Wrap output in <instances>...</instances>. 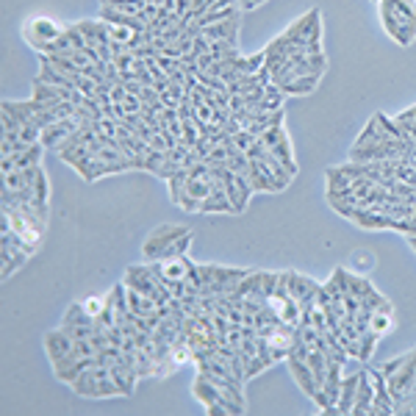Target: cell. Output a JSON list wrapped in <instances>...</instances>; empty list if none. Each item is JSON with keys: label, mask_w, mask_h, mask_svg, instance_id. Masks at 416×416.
Returning <instances> with one entry per match:
<instances>
[{"label": "cell", "mask_w": 416, "mask_h": 416, "mask_svg": "<svg viewBox=\"0 0 416 416\" xmlns=\"http://www.w3.org/2000/svg\"><path fill=\"white\" fill-rule=\"evenodd\" d=\"M42 167V164H39ZM39 167H28V170H11L3 175V189L6 192H20V189H33L36 186V175Z\"/></svg>", "instance_id": "13"}, {"label": "cell", "mask_w": 416, "mask_h": 416, "mask_svg": "<svg viewBox=\"0 0 416 416\" xmlns=\"http://www.w3.org/2000/svg\"><path fill=\"white\" fill-rule=\"evenodd\" d=\"M95 325V316L83 308V303H70V308L64 311V319H61V328H92Z\"/></svg>", "instance_id": "16"}, {"label": "cell", "mask_w": 416, "mask_h": 416, "mask_svg": "<svg viewBox=\"0 0 416 416\" xmlns=\"http://www.w3.org/2000/svg\"><path fill=\"white\" fill-rule=\"evenodd\" d=\"M383 31L402 48L416 39V0H378Z\"/></svg>", "instance_id": "1"}, {"label": "cell", "mask_w": 416, "mask_h": 416, "mask_svg": "<svg viewBox=\"0 0 416 416\" xmlns=\"http://www.w3.org/2000/svg\"><path fill=\"white\" fill-rule=\"evenodd\" d=\"M256 142H259V136H256V133H250L247 128H241L234 136V145L239 147V150H244V153H247V150H250V147H253Z\"/></svg>", "instance_id": "33"}, {"label": "cell", "mask_w": 416, "mask_h": 416, "mask_svg": "<svg viewBox=\"0 0 416 416\" xmlns=\"http://www.w3.org/2000/svg\"><path fill=\"white\" fill-rule=\"evenodd\" d=\"M372 288L375 286H372V281H369V278H355L353 272H347V291H350L353 297H358V300H361V297H366Z\"/></svg>", "instance_id": "29"}, {"label": "cell", "mask_w": 416, "mask_h": 416, "mask_svg": "<svg viewBox=\"0 0 416 416\" xmlns=\"http://www.w3.org/2000/svg\"><path fill=\"white\" fill-rule=\"evenodd\" d=\"M319 78H322V76L291 78V80H286V83H281V89H284V95H291V98H297V95H311L313 89L319 86Z\"/></svg>", "instance_id": "17"}, {"label": "cell", "mask_w": 416, "mask_h": 416, "mask_svg": "<svg viewBox=\"0 0 416 416\" xmlns=\"http://www.w3.org/2000/svg\"><path fill=\"white\" fill-rule=\"evenodd\" d=\"M358 308H366V311H380V308H391V303L378 291V288H372L366 297L358 300Z\"/></svg>", "instance_id": "28"}, {"label": "cell", "mask_w": 416, "mask_h": 416, "mask_svg": "<svg viewBox=\"0 0 416 416\" xmlns=\"http://www.w3.org/2000/svg\"><path fill=\"white\" fill-rule=\"evenodd\" d=\"M236 3H239L241 11H253V9H259L264 0H236Z\"/></svg>", "instance_id": "37"}, {"label": "cell", "mask_w": 416, "mask_h": 416, "mask_svg": "<svg viewBox=\"0 0 416 416\" xmlns=\"http://www.w3.org/2000/svg\"><path fill=\"white\" fill-rule=\"evenodd\" d=\"M234 17H239V9H236V6H225V9H211V11L200 14V17L194 20V26L203 31V28L214 26V23H225V20H234Z\"/></svg>", "instance_id": "19"}, {"label": "cell", "mask_w": 416, "mask_h": 416, "mask_svg": "<svg viewBox=\"0 0 416 416\" xmlns=\"http://www.w3.org/2000/svg\"><path fill=\"white\" fill-rule=\"evenodd\" d=\"M325 181H328V194H333V192H341V189H350L355 178H350L341 167H331V170L325 172Z\"/></svg>", "instance_id": "22"}, {"label": "cell", "mask_w": 416, "mask_h": 416, "mask_svg": "<svg viewBox=\"0 0 416 416\" xmlns=\"http://www.w3.org/2000/svg\"><path fill=\"white\" fill-rule=\"evenodd\" d=\"M192 239H194V236H192V231H189V234L181 236L178 241H172V244H170V247H167V250H164V253H161V256H158L156 261L183 259V256H189V247H192Z\"/></svg>", "instance_id": "24"}, {"label": "cell", "mask_w": 416, "mask_h": 416, "mask_svg": "<svg viewBox=\"0 0 416 416\" xmlns=\"http://www.w3.org/2000/svg\"><path fill=\"white\" fill-rule=\"evenodd\" d=\"M369 375H372V383H375V405H372V416H391L394 414V400H391L389 391V378L386 372L378 366H366Z\"/></svg>", "instance_id": "5"}, {"label": "cell", "mask_w": 416, "mask_h": 416, "mask_svg": "<svg viewBox=\"0 0 416 416\" xmlns=\"http://www.w3.org/2000/svg\"><path fill=\"white\" fill-rule=\"evenodd\" d=\"M189 234V228H183V225H172V222H164V225H158L153 234L145 239V244H142V256L147 261H156L172 241H178L181 236Z\"/></svg>", "instance_id": "4"}, {"label": "cell", "mask_w": 416, "mask_h": 416, "mask_svg": "<svg viewBox=\"0 0 416 416\" xmlns=\"http://www.w3.org/2000/svg\"><path fill=\"white\" fill-rule=\"evenodd\" d=\"M61 33H64V28L58 26L53 17H31L23 26V36L36 53H42V48L53 39H58Z\"/></svg>", "instance_id": "3"}, {"label": "cell", "mask_w": 416, "mask_h": 416, "mask_svg": "<svg viewBox=\"0 0 416 416\" xmlns=\"http://www.w3.org/2000/svg\"><path fill=\"white\" fill-rule=\"evenodd\" d=\"M369 331H372L375 336H389L391 331H394V308H380V311H372Z\"/></svg>", "instance_id": "18"}, {"label": "cell", "mask_w": 416, "mask_h": 416, "mask_svg": "<svg viewBox=\"0 0 416 416\" xmlns=\"http://www.w3.org/2000/svg\"><path fill=\"white\" fill-rule=\"evenodd\" d=\"M147 3H150V0H100V6L117 9V11H125V14H142Z\"/></svg>", "instance_id": "26"}, {"label": "cell", "mask_w": 416, "mask_h": 416, "mask_svg": "<svg viewBox=\"0 0 416 416\" xmlns=\"http://www.w3.org/2000/svg\"><path fill=\"white\" fill-rule=\"evenodd\" d=\"M353 222L358 228H364V231H391L394 217L383 214V211H375V208H355Z\"/></svg>", "instance_id": "12"}, {"label": "cell", "mask_w": 416, "mask_h": 416, "mask_svg": "<svg viewBox=\"0 0 416 416\" xmlns=\"http://www.w3.org/2000/svg\"><path fill=\"white\" fill-rule=\"evenodd\" d=\"M394 120H397V123H405V120H408V123H416V105L405 108V111H400V114H397Z\"/></svg>", "instance_id": "36"}, {"label": "cell", "mask_w": 416, "mask_h": 416, "mask_svg": "<svg viewBox=\"0 0 416 416\" xmlns=\"http://www.w3.org/2000/svg\"><path fill=\"white\" fill-rule=\"evenodd\" d=\"M300 316H303V306H300V300H297V297H288L286 303H284V308H281V322H284V325H291V328H297V325H300Z\"/></svg>", "instance_id": "25"}, {"label": "cell", "mask_w": 416, "mask_h": 416, "mask_svg": "<svg viewBox=\"0 0 416 416\" xmlns=\"http://www.w3.org/2000/svg\"><path fill=\"white\" fill-rule=\"evenodd\" d=\"M272 153H275V158L286 167L291 175H297V161H294V156H291V142H288V133L281 139V142H278V145H275V147H272Z\"/></svg>", "instance_id": "23"}, {"label": "cell", "mask_w": 416, "mask_h": 416, "mask_svg": "<svg viewBox=\"0 0 416 416\" xmlns=\"http://www.w3.org/2000/svg\"><path fill=\"white\" fill-rule=\"evenodd\" d=\"M378 338H380V336H375L372 331H366V333H361V336H358V361H361V364H366V361L372 358Z\"/></svg>", "instance_id": "30"}, {"label": "cell", "mask_w": 416, "mask_h": 416, "mask_svg": "<svg viewBox=\"0 0 416 416\" xmlns=\"http://www.w3.org/2000/svg\"><path fill=\"white\" fill-rule=\"evenodd\" d=\"M105 306H108V300H105V297H98V294H92V297L83 300V308L92 313V316H100V313L105 311Z\"/></svg>", "instance_id": "34"}, {"label": "cell", "mask_w": 416, "mask_h": 416, "mask_svg": "<svg viewBox=\"0 0 416 416\" xmlns=\"http://www.w3.org/2000/svg\"><path fill=\"white\" fill-rule=\"evenodd\" d=\"M355 394H358V369L353 375L341 378V394H338V414H353L355 405Z\"/></svg>", "instance_id": "15"}, {"label": "cell", "mask_w": 416, "mask_h": 416, "mask_svg": "<svg viewBox=\"0 0 416 416\" xmlns=\"http://www.w3.org/2000/svg\"><path fill=\"white\" fill-rule=\"evenodd\" d=\"M247 178H250V186H253V192H284L286 186L278 181L272 172H269V167L264 164V161H250V170H247Z\"/></svg>", "instance_id": "8"}, {"label": "cell", "mask_w": 416, "mask_h": 416, "mask_svg": "<svg viewBox=\"0 0 416 416\" xmlns=\"http://www.w3.org/2000/svg\"><path fill=\"white\" fill-rule=\"evenodd\" d=\"M372 405H375V383L369 369H358V394H355V405H353V416H372Z\"/></svg>", "instance_id": "10"}, {"label": "cell", "mask_w": 416, "mask_h": 416, "mask_svg": "<svg viewBox=\"0 0 416 416\" xmlns=\"http://www.w3.org/2000/svg\"><path fill=\"white\" fill-rule=\"evenodd\" d=\"M284 136H286V128H284V123H281V125H272V128H266L259 136V139H261V145H264L266 150H272V147H275V145H278Z\"/></svg>", "instance_id": "31"}, {"label": "cell", "mask_w": 416, "mask_h": 416, "mask_svg": "<svg viewBox=\"0 0 416 416\" xmlns=\"http://www.w3.org/2000/svg\"><path fill=\"white\" fill-rule=\"evenodd\" d=\"M108 33H111V42H120V45H128L130 39L139 33L128 26H117V23H108Z\"/></svg>", "instance_id": "32"}, {"label": "cell", "mask_w": 416, "mask_h": 416, "mask_svg": "<svg viewBox=\"0 0 416 416\" xmlns=\"http://www.w3.org/2000/svg\"><path fill=\"white\" fill-rule=\"evenodd\" d=\"M73 344H76V338L70 336V331H64V328L45 333V353H48L51 364L61 361L64 355H70L73 353Z\"/></svg>", "instance_id": "11"}, {"label": "cell", "mask_w": 416, "mask_h": 416, "mask_svg": "<svg viewBox=\"0 0 416 416\" xmlns=\"http://www.w3.org/2000/svg\"><path fill=\"white\" fill-rule=\"evenodd\" d=\"M200 214H234V203L228 200L222 178H211V194L200 203Z\"/></svg>", "instance_id": "9"}, {"label": "cell", "mask_w": 416, "mask_h": 416, "mask_svg": "<svg viewBox=\"0 0 416 416\" xmlns=\"http://www.w3.org/2000/svg\"><path fill=\"white\" fill-rule=\"evenodd\" d=\"M239 17H234V20H225V23H214V26L203 28L200 33L203 36H208L211 42H231V45H239Z\"/></svg>", "instance_id": "14"}, {"label": "cell", "mask_w": 416, "mask_h": 416, "mask_svg": "<svg viewBox=\"0 0 416 416\" xmlns=\"http://www.w3.org/2000/svg\"><path fill=\"white\" fill-rule=\"evenodd\" d=\"M36 80H45V83H51V86H73V76H67L64 70H58V67H53V64H42Z\"/></svg>", "instance_id": "21"}, {"label": "cell", "mask_w": 416, "mask_h": 416, "mask_svg": "<svg viewBox=\"0 0 416 416\" xmlns=\"http://www.w3.org/2000/svg\"><path fill=\"white\" fill-rule=\"evenodd\" d=\"M45 145L42 142H36V145H31L28 150L23 153H14V156H3L0 161V172L6 175V172H11V170H28V167H39L42 164V156H45Z\"/></svg>", "instance_id": "6"}, {"label": "cell", "mask_w": 416, "mask_h": 416, "mask_svg": "<svg viewBox=\"0 0 416 416\" xmlns=\"http://www.w3.org/2000/svg\"><path fill=\"white\" fill-rule=\"evenodd\" d=\"M286 364H288V369H291L294 383L303 389V394H306V397H313L319 386H316V380H313V372H311L308 358H303V355H297V353H288Z\"/></svg>", "instance_id": "7"}, {"label": "cell", "mask_w": 416, "mask_h": 416, "mask_svg": "<svg viewBox=\"0 0 416 416\" xmlns=\"http://www.w3.org/2000/svg\"><path fill=\"white\" fill-rule=\"evenodd\" d=\"M123 284L128 288H136V291L147 294V297H153L158 306H167L172 300V291L164 286L161 281H156V275L150 272V264H133V266H128Z\"/></svg>", "instance_id": "2"}, {"label": "cell", "mask_w": 416, "mask_h": 416, "mask_svg": "<svg viewBox=\"0 0 416 416\" xmlns=\"http://www.w3.org/2000/svg\"><path fill=\"white\" fill-rule=\"evenodd\" d=\"M48 172H45V167H39V175H36V186H33V206L36 211L48 219Z\"/></svg>", "instance_id": "20"}, {"label": "cell", "mask_w": 416, "mask_h": 416, "mask_svg": "<svg viewBox=\"0 0 416 416\" xmlns=\"http://www.w3.org/2000/svg\"><path fill=\"white\" fill-rule=\"evenodd\" d=\"M186 181H189V170L186 167H181L170 181H167V186H170V200L178 206V200H181L183 189H186Z\"/></svg>", "instance_id": "27"}, {"label": "cell", "mask_w": 416, "mask_h": 416, "mask_svg": "<svg viewBox=\"0 0 416 416\" xmlns=\"http://www.w3.org/2000/svg\"><path fill=\"white\" fill-rule=\"evenodd\" d=\"M0 125H3V133H20V128H23V125H20V123H17V120H14L9 111H3V117H0Z\"/></svg>", "instance_id": "35"}]
</instances>
